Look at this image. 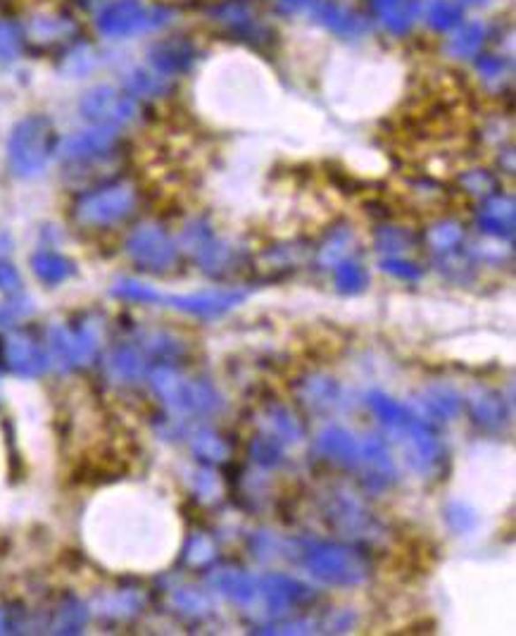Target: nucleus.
<instances>
[{
    "mask_svg": "<svg viewBox=\"0 0 516 636\" xmlns=\"http://www.w3.org/2000/svg\"><path fill=\"white\" fill-rule=\"evenodd\" d=\"M324 512L329 527H333L336 532L345 536L371 534L376 529V522H374L369 512L364 510L354 498L345 496V494H331V496L326 498Z\"/></svg>",
    "mask_w": 516,
    "mask_h": 636,
    "instance_id": "nucleus-8",
    "label": "nucleus"
},
{
    "mask_svg": "<svg viewBox=\"0 0 516 636\" xmlns=\"http://www.w3.org/2000/svg\"><path fill=\"white\" fill-rule=\"evenodd\" d=\"M193 60V48L184 41H164L153 50V63L164 74H177L186 70Z\"/></svg>",
    "mask_w": 516,
    "mask_h": 636,
    "instance_id": "nucleus-19",
    "label": "nucleus"
},
{
    "mask_svg": "<svg viewBox=\"0 0 516 636\" xmlns=\"http://www.w3.org/2000/svg\"><path fill=\"white\" fill-rule=\"evenodd\" d=\"M193 450L201 456L202 460H209V463H226L229 458V443L224 441L222 436L212 432V429H201L193 434Z\"/></svg>",
    "mask_w": 516,
    "mask_h": 636,
    "instance_id": "nucleus-23",
    "label": "nucleus"
},
{
    "mask_svg": "<svg viewBox=\"0 0 516 636\" xmlns=\"http://www.w3.org/2000/svg\"><path fill=\"white\" fill-rule=\"evenodd\" d=\"M353 236L347 232H336L331 234V239L326 241V246L319 250V263L322 264H336L340 257L347 253V246H350Z\"/></svg>",
    "mask_w": 516,
    "mask_h": 636,
    "instance_id": "nucleus-33",
    "label": "nucleus"
},
{
    "mask_svg": "<svg viewBox=\"0 0 516 636\" xmlns=\"http://www.w3.org/2000/svg\"><path fill=\"white\" fill-rule=\"evenodd\" d=\"M486 41V29L481 24H467L462 32L457 34L452 43H450V50L457 57H469V55H476Z\"/></svg>",
    "mask_w": 516,
    "mask_h": 636,
    "instance_id": "nucleus-29",
    "label": "nucleus"
},
{
    "mask_svg": "<svg viewBox=\"0 0 516 636\" xmlns=\"http://www.w3.org/2000/svg\"><path fill=\"white\" fill-rule=\"evenodd\" d=\"M333 281L340 294H362L364 288L369 287V274L364 270L362 264L357 263H340L333 270Z\"/></svg>",
    "mask_w": 516,
    "mask_h": 636,
    "instance_id": "nucleus-24",
    "label": "nucleus"
},
{
    "mask_svg": "<svg viewBox=\"0 0 516 636\" xmlns=\"http://www.w3.org/2000/svg\"><path fill=\"white\" fill-rule=\"evenodd\" d=\"M81 110L86 117H91L101 125H119V122H129L136 115V105L132 98H126L110 86H101L91 94L86 96L81 103Z\"/></svg>",
    "mask_w": 516,
    "mask_h": 636,
    "instance_id": "nucleus-9",
    "label": "nucleus"
},
{
    "mask_svg": "<svg viewBox=\"0 0 516 636\" xmlns=\"http://www.w3.org/2000/svg\"><path fill=\"white\" fill-rule=\"evenodd\" d=\"M212 584L219 594L239 605H250L257 598V579L243 570H216Z\"/></svg>",
    "mask_w": 516,
    "mask_h": 636,
    "instance_id": "nucleus-15",
    "label": "nucleus"
},
{
    "mask_svg": "<svg viewBox=\"0 0 516 636\" xmlns=\"http://www.w3.org/2000/svg\"><path fill=\"white\" fill-rule=\"evenodd\" d=\"M262 432L278 439L284 446L302 439L300 419L295 418L288 408H281V405H269L267 408V412L262 415Z\"/></svg>",
    "mask_w": 516,
    "mask_h": 636,
    "instance_id": "nucleus-17",
    "label": "nucleus"
},
{
    "mask_svg": "<svg viewBox=\"0 0 516 636\" xmlns=\"http://www.w3.org/2000/svg\"><path fill=\"white\" fill-rule=\"evenodd\" d=\"M483 232L497 239L514 234V201L509 195H488L481 215Z\"/></svg>",
    "mask_w": 516,
    "mask_h": 636,
    "instance_id": "nucleus-14",
    "label": "nucleus"
},
{
    "mask_svg": "<svg viewBox=\"0 0 516 636\" xmlns=\"http://www.w3.org/2000/svg\"><path fill=\"white\" fill-rule=\"evenodd\" d=\"M367 403H369L371 412H374V415L381 419V425H385V427L391 429V432L405 427L409 419H412V412H409L405 405L398 403L395 398L385 396V394H381V391H374V394H369Z\"/></svg>",
    "mask_w": 516,
    "mask_h": 636,
    "instance_id": "nucleus-20",
    "label": "nucleus"
},
{
    "mask_svg": "<svg viewBox=\"0 0 516 636\" xmlns=\"http://www.w3.org/2000/svg\"><path fill=\"white\" fill-rule=\"evenodd\" d=\"M216 556V546L212 539H208L205 534L193 536L191 546H188V560L193 565H208L212 563Z\"/></svg>",
    "mask_w": 516,
    "mask_h": 636,
    "instance_id": "nucleus-34",
    "label": "nucleus"
},
{
    "mask_svg": "<svg viewBox=\"0 0 516 636\" xmlns=\"http://www.w3.org/2000/svg\"><path fill=\"white\" fill-rule=\"evenodd\" d=\"M424 412H429V418H433L436 422H443V419H452L455 415H459L462 410V396L447 387H433L429 391H424Z\"/></svg>",
    "mask_w": 516,
    "mask_h": 636,
    "instance_id": "nucleus-18",
    "label": "nucleus"
},
{
    "mask_svg": "<svg viewBox=\"0 0 516 636\" xmlns=\"http://www.w3.org/2000/svg\"><path fill=\"white\" fill-rule=\"evenodd\" d=\"M340 391H338V384L329 377H309L307 381H302L300 387V398L309 408H315V410H326V408H331L336 405L338 401Z\"/></svg>",
    "mask_w": 516,
    "mask_h": 636,
    "instance_id": "nucleus-21",
    "label": "nucleus"
},
{
    "mask_svg": "<svg viewBox=\"0 0 516 636\" xmlns=\"http://www.w3.org/2000/svg\"><path fill=\"white\" fill-rule=\"evenodd\" d=\"M426 15H429V24L436 32H450L462 22L464 10L457 0H433Z\"/></svg>",
    "mask_w": 516,
    "mask_h": 636,
    "instance_id": "nucleus-25",
    "label": "nucleus"
},
{
    "mask_svg": "<svg viewBox=\"0 0 516 636\" xmlns=\"http://www.w3.org/2000/svg\"><path fill=\"white\" fill-rule=\"evenodd\" d=\"M250 456L257 465L277 467L284 460V443L269 434H257L250 441Z\"/></svg>",
    "mask_w": 516,
    "mask_h": 636,
    "instance_id": "nucleus-26",
    "label": "nucleus"
},
{
    "mask_svg": "<svg viewBox=\"0 0 516 636\" xmlns=\"http://www.w3.org/2000/svg\"><path fill=\"white\" fill-rule=\"evenodd\" d=\"M319 17L324 19L329 27H331L333 32H354L357 27H360V19L350 12V10L340 8L336 3H324L322 8H319Z\"/></svg>",
    "mask_w": 516,
    "mask_h": 636,
    "instance_id": "nucleus-30",
    "label": "nucleus"
},
{
    "mask_svg": "<svg viewBox=\"0 0 516 636\" xmlns=\"http://www.w3.org/2000/svg\"><path fill=\"white\" fill-rule=\"evenodd\" d=\"M447 522H450V527L459 532V534H467L471 529L478 525V517L476 512L471 510L467 503H450L447 505Z\"/></svg>",
    "mask_w": 516,
    "mask_h": 636,
    "instance_id": "nucleus-32",
    "label": "nucleus"
},
{
    "mask_svg": "<svg viewBox=\"0 0 516 636\" xmlns=\"http://www.w3.org/2000/svg\"><path fill=\"white\" fill-rule=\"evenodd\" d=\"M132 253L136 260L153 270H163L174 263V243L160 229H143L133 236Z\"/></svg>",
    "mask_w": 516,
    "mask_h": 636,
    "instance_id": "nucleus-13",
    "label": "nucleus"
},
{
    "mask_svg": "<svg viewBox=\"0 0 516 636\" xmlns=\"http://www.w3.org/2000/svg\"><path fill=\"white\" fill-rule=\"evenodd\" d=\"M315 448L331 465L357 467L360 460V441L343 427H326L316 436Z\"/></svg>",
    "mask_w": 516,
    "mask_h": 636,
    "instance_id": "nucleus-11",
    "label": "nucleus"
},
{
    "mask_svg": "<svg viewBox=\"0 0 516 636\" xmlns=\"http://www.w3.org/2000/svg\"><path fill=\"white\" fill-rule=\"evenodd\" d=\"M309 0H281V5H285L288 10H300L307 5Z\"/></svg>",
    "mask_w": 516,
    "mask_h": 636,
    "instance_id": "nucleus-40",
    "label": "nucleus"
},
{
    "mask_svg": "<svg viewBox=\"0 0 516 636\" xmlns=\"http://www.w3.org/2000/svg\"><path fill=\"white\" fill-rule=\"evenodd\" d=\"M412 243L409 241V234L405 229H398V226H383L376 232V249L383 250V253H400V250H407V246Z\"/></svg>",
    "mask_w": 516,
    "mask_h": 636,
    "instance_id": "nucleus-31",
    "label": "nucleus"
},
{
    "mask_svg": "<svg viewBox=\"0 0 516 636\" xmlns=\"http://www.w3.org/2000/svg\"><path fill=\"white\" fill-rule=\"evenodd\" d=\"M302 565L319 582L331 586H357L369 577L367 553L333 541H307L300 548Z\"/></svg>",
    "mask_w": 516,
    "mask_h": 636,
    "instance_id": "nucleus-1",
    "label": "nucleus"
},
{
    "mask_svg": "<svg viewBox=\"0 0 516 636\" xmlns=\"http://www.w3.org/2000/svg\"><path fill=\"white\" fill-rule=\"evenodd\" d=\"M243 301H246V291H209V294L174 298V305L198 318H222L224 312L233 310Z\"/></svg>",
    "mask_w": 516,
    "mask_h": 636,
    "instance_id": "nucleus-12",
    "label": "nucleus"
},
{
    "mask_svg": "<svg viewBox=\"0 0 516 636\" xmlns=\"http://www.w3.org/2000/svg\"><path fill=\"white\" fill-rule=\"evenodd\" d=\"M36 272H39L43 280H62L67 277V267H64V260L55 256H41L36 257Z\"/></svg>",
    "mask_w": 516,
    "mask_h": 636,
    "instance_id": "nucleus-37",
    "label": "nucleus"
},
{
    "mask_svg": "<svg viewBox=\"0 0 516 636\" xmlns=\"http://www.w3.org/2000/svg\"><path fill=\"white\" fill-rule=\"evenodd\" d=\"M164 17H167L164 10L146 8L140 0H119L102 12L101 29L108 36H129L160 27Z\"/></svg>",
    "mask_w": 516,
    "mask_h": 636,
    "instance_id": "nucleus-4",
    "label": "nucleus"
},
{
    "mask_svg": "<svg viewBox=\"0 0 516 636\" xmlns=\"http://www.w3.org/2000/svg\"><path fill=\"white\" fill-rule=\"evenodd\" d=\"M381 267H383L388 274H393V277L405 281H414L421 277V270H419L416 264L407 263V260H398V257H388V260H383Z\"/></svg>",
    "mask_w": 516,
    "mask_h": 636,
    "instance_id": "nucleus-36",
    "label": "nucleus"
},
{
    "mask_svg": "<svg viewBox=\"0 0 516 636\" xmlns=\"http://www.w3.org/2000/svg\"><path fill=\"white\" fill-rule=\"evenodd\" d=\"M155 387L170 401L177 410L193 412V415H205L215 412L219 408V394L208 381L184 379L181 374L171 370H160L155 372Z\"/></svg>",
    "mask_w": 516,
    "mask_h": 636,
    "instance_id": "nucleus-3",
    "label": "nucleus"
},
{
    "mask_svg": "<svg viewBox=\"0 0 516 636\" xmlns=\"http://www.w3.org/2000/svg\"><path fill=\"white\" fill-rule=\"evenodd\" d=\"M395 434L400 436L402 448L407 456V463L412 470L419 474H433L438 472L443 463H445V446L436 434L429 419H419L412 415L407 425L395 429Z\"/></svg>",
    "mask_w": 516,
    "mask_h": 636,
    "instance_id": "nucleus-2",
    "label": "nucleus"
},
{
    "mask_svg": "<svg viewBox=\"0 0 516 636\" xmlns=\"http://www.w3.org/2000/svg\"><path fill=\"white\" fill-rule=\"evenodd\" d=\"M469 410L471 418L486 429L502 427V422L507 419L505 398L500 394H495V391H488V388H481V391H476L469 398Z\"/></svg>",
    "mask_w": 516,
    "mask_h": 636,
    "instance_id": "nucleus-16",
    "label": "nucleus"
},
{
    "mask_svg": "<svg viewBox=\"0 0 516 636\" xmlns=\"http://www.w3.org/2000/svg\"><path fill=\"white\" fill-rule=\"evenodd\" d=\"M478 67H481V72H483V74H486L488 79L500 77V74H502V60H500V57H483Z\"/></svg>",
    "mask_w": 516,
    "mask_h": 636,
    "instance_id": "nucleus-39",
    "label": "nucleus"
},
{
    "mask_svg": "<svg viewBox=\"0 0 516 636\" xmlns=\"http://www.w3.org/2000/svg\"><path fill=\"white\" fill-rule=\"evenodd\" d=\"M426 241H429V246H431L433 250L450 253V250H455L464 241V229L457 225V222H440V225L429 229Z\"/></svg>",
    "mask_w": 516,
    "mask_h": 636,
    "instance_id": "nucleus-28",
    "label": "nucleus"
},
{
    "mask_svg": "<svg viewBox=\"0 0 516 636\" xmlns=\"http://www.w3.org/2000/svg\"><path fill=\"white\" fill-rule=\"evenodd\" d=\"M462 3H476L478 5V3H486V0H462Z\"/></svg>",
    "mask_w": 516,
    "mask_h": 636,
    "instance_id": "nucleus-41",
    "label": "nucleus"
},
{
    "mask_svg": "<svg viewBox=\"0 0 516 636\" xmlns=\"http://www.w3.org/2000/svg\"><path fill=\"white\" fill-rule=\"evenodd\" d=\"M462 187L467 194H476V195H490L495 191V179L483 170H474L467 172L462 177Z\"/></svg>",
    "mask_w": 516,
    "mask_h": 636,
    "instance_id": "nucleus-35",
    "label": "nucleus"
},
{
    "mask_svg": "<svg viewBox=\"0 0 516 636\" xmlns=\"http://www.w3.org/2000/svg\"><path fill=\"white\" fill-rule=\"evenodd\" d=\"M110 132H93V134H81L77 139H70L64 143V156L67 157H88L93 153H101L110 146Z\"/></svg>",
    "mask_w": 516,
    "mask_h": 636,
    "instance_id": "nucleus-27",
    "label": "nucleus"
},
{
    "mask_svg": "<svg viewBox=\"0 0 516 636\" xmlns=\"http://www.w3.org/2000/svg\"><path fill=\"white\" fill-rule=\"evenodd\" d=\"M374 10L383 19L385 27L395 34L407 32L414 17V8L409 0H374Z\"/></svg>",
    "mask_w": 516,
    "mask_h": 636,
    "instance_id": "nucleus-22",
    "label": "nucleus"
},
{
    "mask_svg": "<svg viewBox=\"0 0 516 636\" xmlns=\"http://www.w3.org/2000/svg\"><path fill=\"white\" fill-rule=\"evenodd\" d=\"M48 129L46 119H27L22 125L17 126L12 143H10V153H12V165L17 172L22 174H31V172H39L46 163V150H48Z\"/></svg>",
    "mask_w": 516,
    "mask_h": 636,
    "instance_id": "nucleus-5",
    "label": "nucleus"
},
{
    "mask_svg": "<svg viewBox=\"0 0 516 636\" xmlns=\"http://www.w3.org/2000/svg\"><path fill=\"white\" fill-rule=\"evenodd\" d=\"M257 598L262 601L267 613L274 617L291 613L293 608H300L312 598V591L302 582L285 577V574H267L257 579Z\"/></svg>",
    "mask_w": 516,
    "mask_h": 636,
    "instance_id": "nucleus-7",
    "label": "nucleus"
},
{
    "mask_svg": "<svg viewBox=\"0 0 516 636\" xmlns=\"http://www.w3.org/2000/svg\"><path fill=\"white\" fill-rule=\"evenodd\" d=\"M133 205V194L126 187L105 188L101 194L88 195L81 203V219L86 222H95V225H105V222H115L124 218Z\"/></svg>",
    "mask_w": 516,
    "mask_h": 636,
    "instance_id": "nucleus-10",
    "label": "nucleus"
},
{
    "mask_svg": "<svg viewBox=\"0 0 516 636\" xmlns=\"http://www.w3.org/2000/svg\"><path fill=\"white\" fill-rule=\"evenodd\" d=\"M19 48V36H17L12 24L0 22V55L3 57H12Z\"/></svg>",
    "mask_w": 516,
    "mask_h": 636,
    "instance_id": "nucleus-38",
    "label": "nucleus"
},
{
    "mask_svg": "<svg viewBox=\"0 0 516 636\" xmlns=\"http://www.w3.org/2000/svg\"><path fill=\"white\" fill-rule=\"evenodd\" d=\"M357 467L362 470L364 489L371 494H383L398 481V467L385 446L383 439L369 436L367 441L360 443V460Z\"/></svg>",
    "mask_w": 516,
    "mask_h": 636,
    "instance_id": "nucleus-6",
    "label": "nucleus"
}]
</instances>
